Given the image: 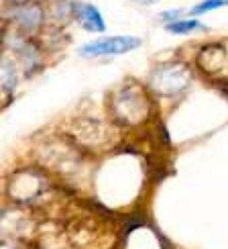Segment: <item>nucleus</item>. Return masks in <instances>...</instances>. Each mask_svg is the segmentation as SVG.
<instances>
[{
	"label": "nucleus",
	"instance_id": "1",
	"mask_svg": "<svg viewBox=\"0 0 228 249\" xmlns=\"http://www.w3.org/2000/svg\"><path fill=\"white\" fill-rule=\"evenodd\" d=\"M194 80V74L188 64L183 61H163V64L155 66L149 76V90L155 96L161 98H175L183 94L190 88Z\"/></svg>",
	"mask_w": 228,
	"mask_h": 249
},
{
	"label": "nucleus",
	"instance_id": "2",
	"mask_svg": "<svg viewBox=\"0 0 228 249\" xmlns=\"http://www.w3.org/2000/svg\"><path fill=\"white\" fill-rule=\"evenodd\" d=\"M151 102L147 98V92L134 82L124 84V88L116 90V94L112 96L110 112L116 123L122 124H139L149 117Z\"/></svg>",
	"mask_w": 228,
	"mask_h": 249
},
{
	"label": "nucleus",
	"instance_id": "3",
	"mask_svg": "<svg viewBox=\"0 0 228 249\" xmlns=\"http://www.w3.org/2000/svg\"><path fill=\"white\" fill-rule=\"evenodd\" d=\"M143 41L132 35H112L90 41L84 47H80V55L84 57H108V55H122L129 51L141 47Z\"/></svg>",
	"mask_w": 228,
	"mask_h": 249
},
{
	"label": "nucleus",
	"instance_id": "4",
	"mask_svg": "<svg viewBox=\"0 0 228 249\" xmlns=\"http://www.w3.org/2000/svg\"><path fill=\"white\" fill-rule=\"evenodd\" d=\"M45 190V178L39 172H16L8 184V196L16 204H31Z\"/></svg>",
	"mask_w": 228,
	"mask_h": 249
},
{
	"label": "nucleus",
	"instance_id": "5",
	"mask_svg": "<svg viewBox=\"0 0 228 249\" xmlns=\"http://www.w3.org/2000/svg\"><path fill=\"white\" fill-rule=\"evenodd\" d=\"M200 70L204 74H208L212 78H228V49L222 43H212V45H204L200 49L198 57Z\"/></svg>",
	"mask_w": 228,
	"mask_h": 249
},
{
	"label": "nucleus",
	"instance_id": "6",
	"mask_svg": "<svg viewBox=\"0 0 228 249\" xmlns=\"http://www.w3.org/2000/svg\"><path fill=\"white\" fill-rule=\"evenodd\" d=\"M43 18H45L43 8L35 2L13 6V23L18 31H25V33L37 31L41 25H43Z\"/></svg>",
	"mask_w": 228,
	"mask_h": 249
},
{
	"label": "nucleus",
	"instance_id": "7",
	"mask_svg": "<svg viewBox=\"0 0 228 249\" xmlns=\"http://www.w3.org/2000/svg\"><path fill=\"white\" fill-rule=\"evenodd\" d=\"M71 13L76 15V18L80 20V25L86 31L92 33H104L106 31V20L102 17V13L90 2H76L71 4Z\"/></svg>",
	"mask_w": 228,
	"mask_h": 249
},
{
	"label": "nucleus",
	"instance_id": "8",
	"mask_svg": "<svg viewBox=\"0 0 228 249\" xmlns=\"http://www.w3.org/2000/svg\"><path fill=\"white\" fill-rule=\"evenodd\" d=\"M165 31L173 35H190V33H195V31H206V25L192 17V18H179L175 23L165 25Z\"/></svg>",
	"mask_w": 228,
	"mask_h": 249
},
{
	"label": "nucleus",
	"instance_id": "9",
	"mask_svg": "<svg viewBox=\"0 0 228 249\" xmlns=\"http://www.w3.org/2000/svg\"><path fill=\"white\" fill-rule=\"evenodd\" d=\"M16 86V64L15 59H8L6 55L2 57V88L4 92L15 90Z\"/></svg>",
	"mask_w": 228,
	"mask_h": 249
},
{
	"label": "nucleus",
	"instance_id": "10",
	"mask_svg": "<svg viewBox=\"0 0 228 249\" xmlns=\"http://www.w3.org/2000/svg\"><path fill=\"white\" fill-rule=\"evenodd\" d=\"M222 6H228V0H202L200 4H195V6L190 10V15L195 18V17H200V15L210 13V10L222 8Z\"/></svg>",
	"mask_w": 228,
	"mask_h": 249
},
{
	"label": "nucleus",
	"instance_id": "11",
	"mask_svg": "<svg viewBox=\"0 0 228 249\" xmlns=\"http://www.w3.org/2000/svg\"><path fill=\"white\" fill-rule=\"evenodd\" d=\"M181 17H183V10H181V8H178V10L171 8V10H165V13H161V15H159V18L163 20L165 25L175 23V20H179Z\"/></svg>",
	"mask_w": 228,
	"mask_h": 249
},
{
	"label": "nucleus",
	"instance_id": "12",
	"mask_svg": "<svg viewBox=\"0 0 228 249\" xmlns=\"http://www.w3.org/2000/svg\"><path fill=\"white\" fill-rule=\"evenodd\" d=\"M134 2H139V4H155V2H159V0H134Z\"/></svg>",
	"mask_w": 228,
	"mask_h": 249
}]
</instances>
